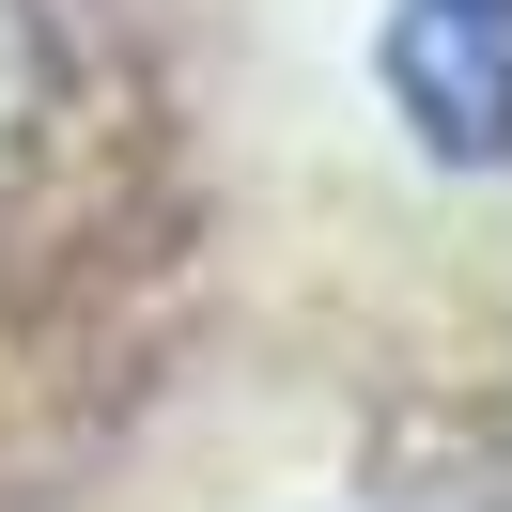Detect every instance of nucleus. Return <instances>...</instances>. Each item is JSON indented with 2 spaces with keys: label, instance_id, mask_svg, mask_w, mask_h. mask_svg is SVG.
I'll return each instance as SVG.
<instances>
[{
  "label": "nucleus",
  "instance_id": "f257e3e1",
  "mask_svg": "<svg viewBox=\"0 0 512 512\" xmlns=\"http://www.w3.org/2000/svg\"><path fill=\"white\" fill-rule=\"evenodd\" d=\"M404 94H419V125L435 140H497V16L481 0H419L404 16Z\"/></svg>",
  "mask_w": 512,
  "mask_h": 512
},
{
  "label": "nucleus",
  "instance_id": "f03ea898",
  "mask_svg": "<svg viewBox=\"0 0 512 512\" xmlns=\"http://www.w3.org/2000/svg\"><path fill=\"white\" fill-rule=\"evenodd\" d=\"M32 94H47V32H32V0H0V156L32 140Z\"/></svg>",
  "mask_w": 512,
  "mask_h": 512
}]
</instances>
